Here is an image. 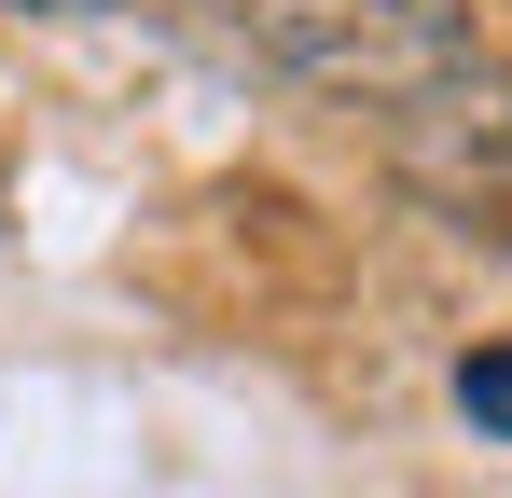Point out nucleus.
<instances>
[{
    "label": "nucleus",
    "mask_w": 512,
    "mask_h": 498,
    "mask_svg": "<svg viewBox=\"0 0 512 498\" xmlns=\"http://www.w3.org/2000/svg\"><path fill=\"white\" fill-rule=\"evenodd\" d=\"M457 415H471L485 443H512V346H485V360H457Z\"/></svg>",
    "instance_id": "f03ea898"
},
{
    "label": "nucleus",
    "mask_w": 512,
    "mask_h": 498,
    "mask_svg": "<svg viewBox=\"0 0 512 498\" xmlns=\"http://www.w3.org/2000/svg\"><path fill=\"white\" fill-rule=\"evenodd\" d=\"M14 14H97V0H14Z\"/></svg>",
    "instance_id": "20e7f679"
},
{
    "label": "nucleus",
    "mask_w": 512,
    "mask_h": 498,
    "mask_svg": "<svg viewBox=\"0 0 512 498\" xmlns=\"http://www.w3.org/2000/svg\"><path fill=\"white\" fill-rule=\"evenodd\" d=\"M457 194H485V222H512V111L471 139V166H457Z\"/></svg>",
    "instance_id": "7ed1b4c3"
},
{
    "label": "nucleus",
    "mask_w": 512,
    "mask_h": 498,
    "mask_svg": "<svg viewBox=\"0 0 512 498\" xmlns=\"http://www.w3.org/2000/svg\"><path fill=\"white\" fill-rule=\"evenodd\" d=\"M208 42L305 97H360V111H429L485 83L471 0H208Z\"/></svg>",
    "instance_id": "f257e3e1"
}]
</instances>
